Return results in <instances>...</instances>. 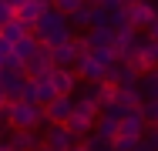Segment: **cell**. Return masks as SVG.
<instances>
[{"instance_id":"13","label":"cell","mask_w":158,"mask_h":151,"mask_svg":"<svg viewBox=\"0 0 158 151\" xmlns=\"http://www.w3.org/2000/svg\"><path fill=\"white\" fill-rule=\"evenodd\" d=\"M7 145H10V151H37L40 148V134L37 131H10Z\"/></svg>"},{"instance_id":"21","label":"cell","mask_w":158,"mask_h":151,"mask_svg":"<svg viewBox=\"0 0 158 151\" xmlns=\"http://www.w3.org/2000/svg\"><path fill=\"white\" fill-rule=\"evenodd\" d=\"M34 84H37V108H47V104L57 101V91L51 84V77H40V81H34Z\"/></svg>"},{"instance_id":"5","label":"cell","mask_w":158,"mask_h":151,"mask_svg":"<svg viewBox=\"0 0 158 151\" xmlns=\"http://www.w3.org/2000/svg\"><path fill=\"white\" fill-rule=\"evenodd\" d=\"M51 71H54V54H51V47L40 44L37 54L24 64V74H27L31 81H40V77H51Z\"/></svg>"},{"instance_id":"18","label":"cell","mask_w":158,"mask_h":151,"mask_svg":"<svg viewBox=\"0 0 158 151\" xmlns=\"http://www.w3.org/2000/svg\"><path fill=\"white\" fill-rule=\"evenodd\" d=\"M74 114H77V118H88V121H98V118H101V108H98L91 97L74 94Z\"/></svg>"},{"instance_id":"6","label":"cell","mask_w":158,"mask_h":151,"mask_svg":"<svg viewBox=\"0 0 158 151\" xmlns=\"http://www.w3.org/2000/svg\"><path fill=\"white\" fill-rule=\"evenodd\" d=\"M74 74H77L84 84H104L108 67H104V64H98L91 54H84V57H77V64H74Z\"/></svg>"},{"instance_id":"9","label":"cell","mask_w":158,"mask_h":151,"mask_svg":"<svg viewBox=\"0 0 158 151\" xmlns=\"http://www.w3.org/2000/svg\"><path fill=\"white\" fill-rule=\"evenodd\" d=\"M51 7H54L51 0H27L24 7H17V20H20L27 30H34V24H37V20L51 10Z\"/></svg>"},{"instance_id":"27","label":"cell","mask_w":158,"mask_h":151,"mask_svg":"<svg viewBox=\"0 0 158 151\" xmlns=\"http://www.w3.org/2000/svg\"><path fill=\"white\" fill-rule=\"evenodd\" d=\"M20 101H24V104H37V84H34L31 77L24 81V91H20Z\"/></svg>"},{"instance_id":"40","label":"cell","mask_w":158,"mask_h":151,"mask_svg":"<svg viewBox=\"0 0 158 151\" xmlns=\"http://www.w3.org/2000/svg\"><path fill=\"white\" fill-rule=\"evenodd\" d=\"M37 151H47V148H44V145H40V148H37Z\"/></svg>"},{"instance_id":"25","label":"cell","mask_w":158,"mask_h":151,"mask_svg":"<svg viewBox=\"0 0 158 151\" xmlns=\"http://www.w3.org/2000/svg\"><path fill=\"white\" fill-rule=\"evenodd\" d=\"M141 51H145V64H148V71H155V67H158V40H148V37H145Z\"/></svg>"},{"instance_id":"2","label":"cell","mask_w":158,"mask_h":151,"mask_svg":"<svg viewBox=\"0 0 158 151\" xmlns=\"http://www.w3.org/2000/svg\"><path fill=\"white\" fill-rule=\"evenodd\" d=\"M3 121H7V131H40L47 124L44 121V108L24 104V101H10L7 111H3Z\"/></svg>"},{"instance_id":"20","label":"cell","mask_w":158,"mask_h":151,"mask_svg":"<svg viewBox=\"0 0 158 151\" xmlns=\"http://www.w3.org/2000/svg\"><path fill=\"white\" fill-rule=\"evenodd\" d=\"M37 47H40V40H37L34 34H27L24 40H17V44H14V57H20L24 64H27V60L37 54Z\"/></svg>"},{"instance_id":"1","label":"cell","mask_w":158,"mask_h":151,"mask_svg":"<svg viewBox=\"0 0 158 151\" xmlns=\"http://www.w3.org/2000/svg\"><path fill=\"white\" fill-rule=\"evenodd\" d=\"M31 34L44 44V47H51V51H54V47H61V44H67V40L74 37V27H71V20L64 17L61 10H54V7H51V10L34 24Z\"/></svg>"},{"instance_id":"41","label":"cell","mask_w":158,"mask_h":151,"mask_svg":"<svg viewBox=\"0 0 158 151\" xmlns=\"http://www.w3.org/2000/svg\"><path fill=\"white\" fill-rule=\"evenodd\" d=\"M155 10H158V3H155Z\"/></svg>"},{"instance_id":"24","label":"cell","mask_w":158,"mask_h":151,"mask_svg":"<svg viewBox=\"0 0 158 151\" xmlns=\"http://www.w3.org/2000/svg\"><path fill=\"white\" fill-rule=\"evenodd\" d=\"M141 118H145L148 128H158V97H152V101L141 104Z\"/></svg>"},{"instance_id":"7","label":"cell","mask_w":158,"mask_h":151,"mask_svg":"<svg viewBox=\"0 0 158 151\" xmlns=\"http://www.w3.org/2000/svg\"><path fill=\"white\" fill-rule=\"evenodd\" d=\"M125 10H128V24H131L135 30H145V27L158 17V10H155V3H152V0H135V3L125 7Z\"/></svg>"},{"instance_id":"35","label":"cell","mask_w":158,"mask_h":151,"mask_svg":"<svg viewBox=\"0 0 158 151\" xmlns=\"http://www.w3.org/2000/svg\"><path fill=\"white\" fill-rule=\"evenodd\" d=\"M7 104H10V101H7V94L0 91V111H7Z\"/></svg>"},{"instance_id":"19","label":"cell","mask_w":158,"mask_h":151,"mask_svg":"<svg viewBox=\"0 0 158 151\" xmlns=\"http://www.w3.org/2000/svg\"><path fill=\"white\" fill-rule=\"evenodd\" d=\"M27 34H31V30L24 27L20 20H10V24H3V27H0V40H7V44L14 47V44H17V40H24Z\"/></svg>"},{"instance_id":"11","label":"cell","mask_w":158,"mask_h":151,"mask_svg":"<svg viewBox=\"0 0 158 151\" xmlns=\"http://www.w3.org/2000/svg\"><path fill=\"white\" fill-rule=\"evenodd\" d=\"M71 114H74V97H57L54 104L44 108V121L47 124H67Z\"/></svg>"},{"instance_id":"14","label":"cell","mask_w":158,"mask_h":151,"mask_svg":"<svg viewBox=\"0 0 158 151\" xmlns=\"http://www.w3.org/2000/svg\"><path fill=\"white\" fill-rule=\"evenodd\" d=\"M94 138H101V141H114L118 138V121L111 118V114H101V118L94 121V131H91Z\"/></svg>"},{"instance_id":"37","label":"cell","mask_w":158,"mask_h":151,"mask_svg":"<svg viewBox=\"0 0 158 151\" xmlns=\"http://www.w3.org/2000/svg\"><path fill=\"white\" fill-rule=\"evenodd\" d=\"M71 151H88V148H84V141H77V145H74Z\"/></svg>"},{"instance_id":"28","label":"cell","mask_w":158,"mask_h":151,"mask_svg":"<svg viewBox=\"0 0 158 151\" xmlns=\"http://www.w3.org/2000/svg\"><path fill=\"white\" fill-rule=\"evenodd\" d=\"M84 148H88V151H114V148H111V141H101V138H94V134L84 138Z\"/></svg>"},{"instance_id":"39","label":"cell","mask_w":158,"mask_h":151,"mask_svg":"<svg viewBox=\"0 0 158 151\" xmlns=\"http://www.w3.org/2000/svg\"><path fill=\"white\" fill-rule=\"evenodd\" d=\"M121 3H125V7H131V3H135V0H121Z\"/></svg>"},{"instance_id":"33","label":"cell","mask_w":158,"mask_h":151,"mask_svg":"<svg viewBox=\"0 0 158 151\" xmlns=\"http://www.w3.org/2000/svg\"><path fill=\"white\" fill-rule=\"evenodd\" d=\"M14 54V47L7 44V40H0V71H3V64H7V57Z\"/></svg>"},{"instance_id":"34","label":"cell","mask_w":158,"mask_h":151,"mask_svg":"<svg viewBox=\"0 0 158 151\" xmlns=\"http://www.w3.org/2000/svg\"><path fill=\"white\" fill-rule=\"evenodd\" d=\"M145 37H148V40H158V17L148 24V27H145Z\"/></svg>"},{"instance_id":"8","label":"cell","mask_w":158,"mask_h":151,"mask_svg":"<svg viewBox=\"0 0 158 151\" xmlns=\"http://www.w3.org/2000/svg\"><path fill=\"white\" fill-rule=\"evenodd\" d=\"M51 84L57 91V97H74L81 77H77L74 71H67V67H54V71H51Z\"/></svg>"},{"instance_id":"29","label":"cell","mask_w":158,"mask_h":151,"mask_svg":"<svg viewBox=\"0 0 158 151\" xmlns=\"http://www.w3.org/2000/svg\"><path fill=\"white\" fill-rule=\"evenodd\" d=\"M71 44H74V51H77V57H84V54H91V47H88V34H74V37H71Z\"/></svg>"},{"instance_id":"4","label":"cell","mask_w":158,"mask_h":151,"mask_svg":"<svg viewBox=\"0 0 158 151\" xmlns=\"http://www.w3.org/2000/svg\"><path fill=\"white\" fill-rule=\"evenodd\" d=\"M40 145L47 151H71L77 141L71 138V131H67L64 124H44V128H40Z\"/></svg>"},{"instance_id":"15","label":"cell","mask_w":158,"mask_h":151,"mask_svg":"<svg viewBox=\"0 0 158 151\" xmlns=\"http://www.w3.org/2000/svg\"><path fill=\"white\" fill-rule=\"evenodd\" d=\"M88 47H91V51H98V47H111V51H114V30L91 27L88 30Z\"/></svg>"},{"instance_id":"12","label":"cell","mask_w":158,"mask_h":151,"mask_svg":"<svg viewBox=\"0 0 158 151\" xmlns=\"http://www.w3.org/2000/svg\"><path fill=\"white\" fill-rule=\"evenodd\" d=\"M24 81H27V74H17V71H0V91L7 94V101H20Z\"/></svg>"},{"instance_id":"22","label":"cell","mask_w":158,"mask_h":151,"mask_svg":"<svg viewBox=\"0 0 158 151\" xmlns=\"http://www.w3.org/2000/svg\"><path fill=\"white\" fill-rule=\"evenodd\" d=\"M91 17H94V3H84V7H77L67 20H71V27H88L91 30Z\"/></svg>"},{"instance_id":"38","label":"cell","mask_w":158,"mask_h":151,"mask_svg":"<svg viewBox=\"0 0 158 151\" xmlns=\"http://www.w3.org/2000/svg\"><path fill=\"white\" fill-rule=\"evenodd\" d=\"M0 151H10V145H7V141H0Z\"/></svg>"},{"instance_id":"32","label":"cell","mask_w":158,"mask_h":151,"mask_svg":"<svg viewBox=\"0 0 158 151\" xmlns=\"http://www.w3.org/2000/svg\"><path fill=\"white\" fill-rule=\"evenodd\" d=\"M3 71H17V74H24V60L10 54V57H7V64H3Z\"/></svg>"},{"instance_id":"3","label":"cell","mask_w":158,"mask_h":151,"mask_svg":"<svg viewBox=\"0 0 158 151\" xmlns=\"http://www.w3.org/2000/svg\"><path fill=\"white\" fill-rule=\"evenodd\" d=\"M104 81H108V84H114L118 91H131V88H138V84H141V74H138L131 64H125V60H114V64L108 67Z\"/></svg>"},{"instance_id":"26","label":"cell","mask_w":158,"mask_h":151,"mask_svg":"<svg viewBox=\"0 0 158 151\" xmlns=\"http://www.w3.org/2000/svg\"><path fill=\"white\" fill-rule=\"evenodd\" d=\"M84 3H88V0H54V10H61L64 17H71V14H74L77 7H84Z\"/></svg>"},{"instance_id":"10","label":"cell","mask_w":158,"mask_h":151,"mask_svg":"<svg viewBox=\"0 0 158 151\" xmlns=\"http://www.w3.org/2000/svg\"><path fill=\"white\" fill-rule=\"evenodd\" d=\"M145 131H148V124H145V118H141V108L118 121V134H125V138H131V141H141Z\"/></svg>"},{"instance_id":"42","label":"cell","mask_w":158,"mask_h":151,"mask_svg":"<svg viewBox=\"0 0 158 151\" xmlns=\"http://www.w3.org/2000/svg\"><path fill=\"white\" fill-rule=\"evenodd\" d=\"M51 3H54V0H51Z\"/></svg>"},{"instance_id":"16","label":"cell","mask_w":158,"mask_h":151,"mask_svg":"<svg viewBox=\"0 0 158 151\" xmlns=\"http://www.w3.org/2000/svg\"><path fill=\"white\" fill-rule=\"evenodd\" d=\"M51 54H54V67H67V71H74V64H77V51H74L71 40L61 44V47H54Z\"/></svg>"},{"instance_id":"17","label":"cell","mask_w":158,"mask_h":151,"mask_svg":"<svg viewBox=\"0 0 158 151\" xmlns=\"http://www.w3.org/2000/svg\"><path fill=\"white\" fill-rule=\"evenodd\" d=\"M64 128L71 131V138H74V141H84V138H88V134L94 131V121H88V118H77V114H71Z\"/></svg>"},{"instance_id":"23","label":"cell","mask_w":158,"mask_h":151,"mask_svg":"<svg viewBox=\"0 0 158 151\" xmlns=\"http://www.w3.org/2000/svg\"><path fill=\"white\" fill-rule=\"evenodd\" d=\"M141 94H145V101H152V97H158V67L155 71H145L141 74Z\"/></svg>"},{"instance_id":"31","label":"cell","mask_w":158,"mask_h":151,"mask_svg":"<svg viewBox=\"0 0 158 151\" xmlns=\"http://www.w3.org/2000/svg\"><path fill=\"white\" fill-rule=\"evenodd\" d=\"M141 141H145V145H148V148H152V151H158V128H148Z\"/></svg>"},{"instance_id":"30","label":"cell","mask_w":158,"mask_h":151,"mask_svg":"<svg viewBox=\"0 0 158 151\" xmlns=\"http://www.w3.org/2000/svg\"><path fill=\"white\" fill-rule=\"evenodd\" d=\"M10 20H17V10H14L7 0H0V27H3V24H10Z\"/></svg>"},{"instance_id":"36","label":"cell","mask_w":158,"mask_h":151,"mask_svg":"<svg viewBox=\"0 0 158 151\" xmlns=\"http://www.w3.org/2000/svg\"><path fill=\"white\" fill-rule=\"evenodd\" d=\"M7 3H10V7H14V10H17V7H24V3H27V0H7Z\"/></svg>"}]
</instances>
